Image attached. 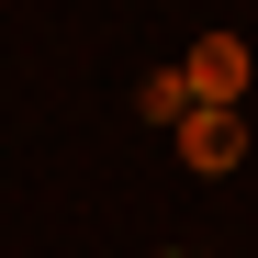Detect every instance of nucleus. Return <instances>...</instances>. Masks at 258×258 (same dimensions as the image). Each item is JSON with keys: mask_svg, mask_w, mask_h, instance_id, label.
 Masks as SVG:
<instances>
[{"mask_svg": "<svg viewBox=\"0 0 258 258\" xmlns=\"http://www.w3.org/2000/svg\"><path fill=\"white\" fill-rule=\"evenodd\" d=\"M180 157L202 168V180H225V168L247 157V112H213V101H191V112H180Z\"/></svg>", "mask_w": 258, "mask_h": 258, "instance_id": "nucleus-2", "label": "nucleus"}, {"mask_svg": "<svg viewBox=\"0 0 258 258\" xmlns=\"http://www.w3.org/2000/svg\"><path fill=\"white\" fill-rule=\"evenodd\" d=\"M247 68H258V56H247V34H202V45L180 56L191 101H213V112H236V101H247Z\"/></svg>", "mask_w": 258, "mask_h": 258, "instance_id": "nucleus-1", "label": "nucleus"}, {"mask_svg": "<svg viewBox=\"0 0 258 258\" xmlns=\"http://www.w3.org/2000/svg\"><path fill=\"white\" fill-rule=\"evenodd\" d=\"M135 112L180 135V112H191V79H180V68H146V90H135Z\"/></svg>", "mask_w": 258, "mask_h": 258, "instance_id": "nucleus-3", "label": "nucleus"}, {"mask_svg": "<svg viewBox=\"0 0 258 258\" xmlns=\"http://www.w3.org/2000/svg\"><path fill=\"white\" fill-rule=\"evenodd\" d=\"M146 258H191V247H146Z\"/></svg>", "mask_w": 258, "mask_h": 258, "instance_id": "nucleus-4", "label": "nucleus"}]
</instances>
